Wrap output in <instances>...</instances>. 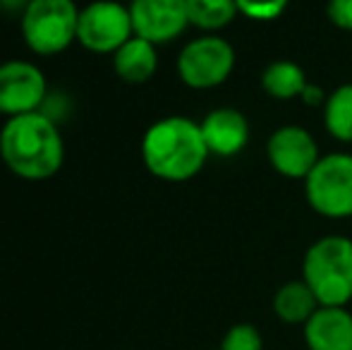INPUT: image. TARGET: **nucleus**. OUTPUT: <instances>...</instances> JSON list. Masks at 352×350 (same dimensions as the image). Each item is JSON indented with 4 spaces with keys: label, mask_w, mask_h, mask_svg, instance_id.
Wrapping results in <instances>:
<instances>
[{
    "label": "nucleus",
    "mask_w": 352,
    "mask_h": 350,
    "mask_svg": "<svg viewBox=\"0 0 352 350\" xmlns=\"http://www.w3.org/2000/svg\"><path fill=\"white\" fill-rule=\"evenodd\" d=\"M0 159L22 180H51L65 164V140L58 122L43 111L8 118L0 127Z\"/></svg>",
    "instance_id": "1"
},
{
    "label": "nucleus",
    "mask_w": 352,
    "mask_h": 350,
    "mask_svg": "<svg viewBox=\"0 0 352 350\" xmlns=\"http://www.w3.org/2000/svg\"><path fill=\"white\" fill-rule=\"evenodd\" d=\"M140 151L144 168L166 182L197 177L211 156L201 125L185 116H168L151 122L142 137Z\"/></svg>",
    "instance_id": "2"
},
{
    "label": "nucleus",
    "mask_w": 352,
    "mask_h": 350,
    "mask_svg": "<svg viewBox=\"0 0 352 350\" xmlns=\"http://www.w3.org/2000/svg\"><path fill=\"white\" fill-rule=\"evenodd\" d=\"M302 281L324 307H348L352 303V240L324 235L311 243L302 259Z\"/></svg>",
    "instance_id": "3"
},
{
    "label": "nucleus",
    "mask_w": 352,
    "mask_h": 350,
    "mask_svg": "<svg viewBox=\"0 0 352 350\" xmlns=\"http://www.w3.org/2000/svg\"><path fill=\"white\" fill-rule=\"evenodd\" d=\"M79 5L74 0H29L19 14L24 46L34 56H60L77 41Z\"/></svg>",
    "instance_id": "4"
},
{
    "label": "nucleus",
    "mask_w": 352,
    "mask_h": 350,
    "mask_svg": "<svg viewBox=\"0 0 352 350\" xmlns=\"http://www.w3.org/2000/svg\"><path fill=\"white\" fill-rule=\"evenodd\" d=\"M305 197L311 211L324 219H350L352 216V154L333 151L305 177Z\"/></svg>",
    "instance_id": "5"
},
{
    "label": "nucleus",
    "mask_w": 352,
    "mask_h": 350,
    "mask_svg": "<svg viewBox=\"0 0 352 350\" xmlns=\"http://www.w3.org/2000/svg\"><path fill=\"white\" fill-rule=\"evenodd\" d=\"M177 77L185 87L206 91L230 80L235 70V48L228 39L204 34L182 46L177 56Z\"/></svg>",
    "instance_id": "6"
},
{
    "label": "nucleus",
    "mask_w": 352,
    "mask_h": 350,
    "mask_svg": "<svg viewBox=\"0 0 352 350\" xmlns=\"http://www.w3.org/2000/svg\"><path fill=\"white\" fill-rule=\"evenodd\" d=\"M135 36L130 5L120 0H91L79 10L77 43L98 56H113Z\"/></svg>",
    "instance_id": "7"
},
{
    "label": "nucleus",
    "mask_w": 352,
    "mask_h": 350,
    "mask_svg": "<svg viewBox=\"0 0 352 350\" xmlns=\"http://www.w3.org/2000/svg\"><path fill=\"white\" fill-rule=\"evenodd\" d=\"M48 96V82L32 61L0 63V116L14 118L41 111Z\"/></svg>",
    "instance_id": "8"
},
{
    "label": "nucleus",
    "mask_w": 352,
    "mask_h": 350,
    "mask_svg": "<svg viewBox=\"0 0 352 350\" xmlns=\"http://www.w3.org/2000/svg\"><path fill=\"white\" fill-rule=\"evenodd\" d=\"M266 159L271 168L287 180H302L319 164V144L307 127L283 125L266 142Z\"/></svg>",
    "instance_id": "9"
},
{
    "label": "nucleus",
    "mask_w": 352,
    "mask_h": 350,
    "mask_svg": "<svg viewBox=\"0 0 352 350\" xmlns=\"http://www.w3.org/2000/svg\"><path fill=\"white\" fill-rule=\"evenodd\" d=\"M135 36L163 46L175 41L190 27L185 0H130Z\"/></svg>",
    "instance_id": "10"
},
{
    "label": "nucleus",
    "mask_w": 352,
    "mask_h": 350,
    "mask_svg": "<svg viewBox=\"0 0 352 350\" xmlns=\"http://www.w3.org/2000/svg\"><path fill=\"white\" fill-rule=\"evenodd\" d=\"M199 125L206 146H209V154L218 156V159H232L250 142V120L237 108H213L206 113Z\"/></svg>",
    "instance_id": "11"
},
{
    "label": "nucleus",
    "mask_w": 352,
    "mask_h": 350,
    "mask_svg": "<svg viewBox=\"0 0 352 350\" xmlns=\"http://www.w3.org/2000/svg\"><path fill=\"white\" fill-rule=\"evenodd\" d=\"M307 350H352V312L321 305L302 327Z\"/></svg>",
    "instance_id": "12"
},
{
    "label": "nucleus",
    "mask_w": 352,
    "mask_h": 350,
    "mask_svg": "<svg viewBox=\"0 0 352 350\" xmlns=\"http://www.w3.org/2000/svg\"><path fill=\"white\" fill-rule=\"evenodd\" d=\"M111 58L113 70L125 85H146L158 70V46L142 36H132Z\"/></svg>",
    "instance_id": "13"
},
{
    "label": "nucleus",
    "mask_w": 352,
    "mask_h": 350,
    "mask_svg": "<svg viewBox=\"0 0 352 350\" xmlns=\"http://www.w3.org/2000/svg\"><path fill=\"white\" fill-rule=\"evenodd\" d=\"M274 314L280 319L283 324L290 327H305L309 322V317L321 307L316 295L311 293V288L302 278L287 281L283 283L274 295Z\"/></svg>",
    "instance_id": "14"
},
{
    "label": "nucleus",
    "mask_w": 352,
    "mask_h": 350,
    "mask_svg": "<svg viewBox=\"0 0 352 350\" xmlns=\"http://www.w3.org/2000/svg\"><path fill=\"white\" fill-rule=\"evenodd\" d=\"M307 72L292 61H274L261 72V89L266 96L276 101H292L300 98L307 89Z\"/></svg>",
    "instance_id": "15"
},
{
    "label": "nucleus",
    "mask_w": 352,
    "mask_h": 350,
    "mask_svg": "<svg viewBox=\"0 0 352 350\" xmlns=\"http://www.w3.org/2000/svg\"><path fill=\"white\" fill-rule=\"evenodd\" d=\"M190 27H197L204 34H216L235 22V0H185Z\"/></svg>",
    "instance_id": "16"
},
{
    "label": "nucleus",
    "mask_w": 352,
    "mask_h": 350,
    "mask_svg": "<svg viewBox=\"0 0 352 350\" xmlns=\"http://www.w3.org/2000/svg\"><path fill=\"white\" fill-rule=\"evenodd\" d=\"M324 127L333 140L352 144V82L329 94L324 106Z\"/></svg>",
    "instance_id": "17"
},
{
    "label": "nucleus",
    "mask_w": 352,
    "mask_h": 350,
    "mask_svg": "<svg viewBox=\"0 0 352 350\" xmlns=\"http://www.w3.org/2000/svg\"><path fill=\"white\" fill-rule=\"evenodd\" d=\"M221 350H264V338L254 324H232L223 336Z\"/></svg>",
    "instance_id": "18"
},
{
    "label": "nucleus",
    "mask_w": 352,
    "mask_h": 350,
    "mask_svg": "<svg viewBox=\"0 0 352 350\" xmlns=\"http://www.w3.org/2000/svg\"><path fill=\"white\" fill-rule=\"evenodd\" d=\"M237 12L252 22H274L287 10L290 0H235Z\"/></svg>",
    "instance_id": "19"
},
{
    "label": "nucleus",
    "mask_w": 352,
    "mask_h": 350,
    "mask_svg": "<svg viewBox=\"0 0 352 350\" xmlns=\"http://www.w3.org/2000/svg\"><path fill=\"white\" fill-rule=\"evenodd\" d=\"M326 17L333 27L352 32V0H329L326 3Z\"/></svg>",
    "instance_id": "20"
},
{
    "label": "nucleus",
    "mask_w": 352,
    "mask_h": 350,
    "mask_svg": "<svg viewBox=\"0 0 352 350\" xmlns=\"http://www.w3.org/2000/svg\"><path fill=\"white\" fill-rule=\"evenodd\" d=\"M300 98L307 103V106H326V98H329V94H326L319 85H307L305 94H302Z\"/></svg>",
    "instance_id": "21"
}]
</instances>
